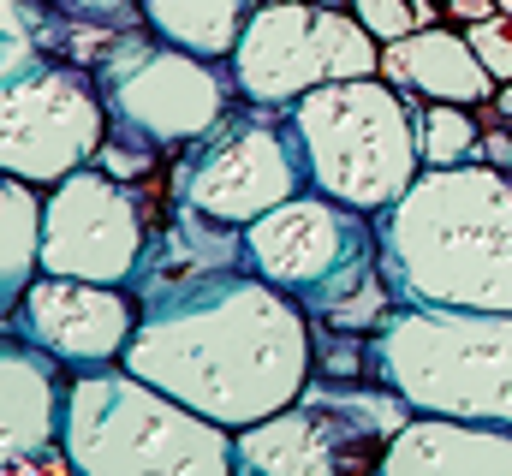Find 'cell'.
Segmentation results:
<instances>
[{"label": "cell", "instance_id": "obj_12", "mask_svg": "<svg viewBox=\"0 0 512 476\" xmlns=\"http://www.w3.org/2000/svg\"><path fill=\"white\" fill-rule=\"evenodd\" d=\"M143 244H149L143 197L108 167L84 161L42 191V268L48 274L131 286Z\"/></svg>", "mask_w": 512, "mask_h": 476}, {"label": "cell", "instance_id": "obj_5", "mask_svg": "<svg viewBox=\"0 0 512 476\" xmlns=\"http://www.w3.org/2000/svg\"><path fill=\"white\" fill-rule=\"evenodd\" d=\"M370 375L411 411L512 423V310L393 304L370 334Z\"/></svg>", "mask_w": 512, "mask_h": 476}, {"label": "cell", "instance_id": "obj_23", "mask_svg": "<svg viewBox=\"0 0 512 476\" xmlns=\"http://www.w3.org/2000/svg\"><path fill=\"white\" fill-rule=\"evenodd\" d=\"M346 6H352V18H358L376 42H393V36L417 30V6H411V0H346Z\"/></svg>", "mask_w": 512, "mask_h": 476}, {"label": "cell", "instance_id": "obj_29", "mask_svg": "<svg viewBox=\"0 0 512 476\" xmlns=\"http://www.w3.org/2000/svg\"><path fill=\"white\" fill-rule=\"evenodd\" d=\"M0 334H6V328H0Z\"/></svg>", "mask_w": 512, "mask_h": 476}, {"label": "cell", "instance_id": "obj_16", "mask_svg": "<svg viewBox=\"0 0 512 476\" xmlns=\"http://www.w3.org/2000/svg\"><path fill=\"white\" fill-rule=\"evenodd\" d=\"M376 72L393 90H405L411 102H465V108H477V102H495V90H501L489 78V66L477 60L471 36L441 30V24H417V30L382 42Z\"/></svg>", "mask_w": 512, "mask_h": 476}, {"label": "cell", "instance_id": "obj_14", "mask_svg": "<svg viewBox=\"0 0 512 476\" xmlns=\"http://www.w3.org/2000/svg\"><path fill=\"white\" fill-rule=\"evenodd\" d=\"M66 375L48 352L0 334V471H72L60 447Z\"/></svg>", "mask_w": 512, "mask_h": 476}, {"label": "cell", "instance_id": "obj_8", "mask_svg": "<svg viewBox=\"0 0 512 476\" xmlns=\"http://www.w3.org/2000/svg\"><path fill=\"white\" fill-rule=\"evenodd\" d=\"M298 191H310V173H304L292 114L262 102H245V108L233 102L203 137L185 143L173 167V197L227 227H251L256 215H268Z\"/></svg>", "mask_w": 512, "mask_h": 476}, {"label": "cell", "instance_id": "obj_25", "mask_svg": "<svg viewBox=\"0 0 512 476\" xmlns=\"http://www.w3.org/2000/svg\"><path fill=\"white\" fill-rule=\"evenodd\" d=\"M483 161H495V167H507V173H512V119H507V131H495V137H489Z\"/></svg>", "mask_w": 512, "mask_h": 476}, {"label": "cell", "instance_id": "obj_27", "mask_svg": "<svg viewBox=\"0 0 512 476\" xmlns=\"http://www.w3.org/2000/svg\"><path fill=\"white\" fill-rule=\"evenodd\" d=\"M316 6H346V0H316Z\"/></svg>", "mask_w": 512, "mask_h": 476}, {"label": "cell", "instance_id": "obj_1", "mask_svg": "<svg viewBox=\"0 0 512 476\" xmlns=\"http://www.w3.org/2000/svg\"><path fill=\"white\" fill-rule=\"evenodd\" d=\"M310 357L304 304L262 280L251 262H233L143 286L120 363L209 423L251 429L304 393Z\"/></svg>", "mask_w": 512, "mask_h": 476}, {"label": "cell", "instance_id": "obj_10", "mask_svg": "<svg viewBox=\"0 0 512 476\" xmlns=\"http://www.w3.org/2000/svg\"><path fill=\"white\" fill-rule=\"evenodd\" d=\"M382 66V42L352 18V6H316V0H268L239 30V48L227 54V72L245 102L292 108L304 90L334 78H370Z\"/></svg>", "mask_w": 512, "mask_h": 476}, {"label": "cell", "instance_id": "obj_17", "mask_svg": "<svg viewBox=\"0 0 512 476\" xmlns=\"http://www.w3.org/2000/svg\"><path fill=\"white\" fill-rule=\"evenodd\" d=\"M114 36H120V30L78 24V18L54 12L48 0H0V84L36 72V66H48V60L96 66Z\"/></svg>", "mask_w": 512, "mask_h": 476}, {"label": "cell", "instance_id": "obj_15", "mask_svg": "<svg viewBox=\"0 0 512 476\" xmlns=\"http://www.w3.org/2000/svg\"><path fill=\"white\" fill-rule=\"evenodd\" d=\"M387 476H512V423H471L411 411V423L387 441Z\"/></svg>", "mask_w": 512, "mask_h": 476}, {"label": "cell", "instance_id": "obj_21", "mask_svg": "<svg viewBox=\"0 0 512 476\" xmlns=\"http://www.w3.org/2000/svg\"><path fill=\"white\" fill-rule=\"evenodd\" d=\"M155 161H161V149H155L143 131H131V125H114V119H108V137H102V149H96V167H108L114 179L137 185V179L155 173Z\"/></svg>", "mask_w": 512, "mask_h": 476}, {"label": "cell", "instance_id": "obj_11", "mask_svg": "<svg viewBox=\"0 0 512 476\" xmlns=\"http://www.w3.org/2000/svg\"><path fill=\"white\" fill-rule=\"evenodd\" d=\"M108 137V108L90 66L48 60L0 84V173L48 191L72 167L96 161Z\"/></svg>", "mask_w": 512, "mask_h": 476}, {"label": "cell", "instance_id": "obj_4", "mask_svg": "<svg viewBox=\"0 0 512 476\" xmlns=\"http://www.w3.org/2000/svg\"><path fill=\"white\" fill-rule=\"evenodd\" d=\"M245 256L262 280H274L280 292L304 304L310 328L370 340L387 322V310L399 304L382 274L376 215L322 191H298L274 203L268 215H256L245 227Z\"/></svg>", "mask_w": 512, "mask_h": 476}, {"label": "cell", "instance_id": "obj_20", "mask_svg": "<svg viewBox=\"0 0 512 476\" xmlns=\"http://www.w3.org/2000/svg\"><path fill=\"white\" fill-rule=\"evenodd\" d=\"M417 119V149L423 167H459V161H483V131L465 102H411Z\"/></svg>", "mask_w": 512, "mask_h": 476}, {"label": "cell", "instance_id": "obj_18", "mask_svg": "<svg viewBox=\"0 0 512 476\" xmlns=\"http://www.w3.org/2000/svg\"><path fill=\"white\" fill-rule=\"evenodd\" d=\"M137 6L161 42L191 48L203 60H227L239 48L245 18L256 12V0H137Z\"/></svg>", "mask_w": 512, "mask_h": 476}, {"label": "cell", "instance_id": "obj_2", "mask_svg": "<svg viewBox=\"0 0 512 476\" xmlns=\"http://www.w3.org/2000/svg\"><path fill=\"white\" fill-rule=\"evenodd\" d=\"M376 250L399 304L512 310V173L495 161L423 167L376 215Z\"/></svg>", "mask_w": 512, "mask_h": 476}, {"label": "cell", "instance_id": "obj_24", "mask_svg": "<svg viewBox=\"0 0 512 476\" xmlns=\"http://www.w3.org/2000/svg\"><path fill=\"white\" fill-rule=\"evenodd\" d=\"M465 36H471L477 60L489 66V78H495V84H507V78H512V24H501V18H483V24H471Z\"/></svg>", "mask_w": 512, "mask_h": 476}, {"label": "cell", "instance_id": "obj_3", "mask_svg": "<svg viewBox=\"0 0 512 476\" xmlns=\"http://www.w3.org/2000/svg\"><path fill=\"white\" fill-rule=\"evenodd\" d=\"M60 447L78 476H227L233 429L209 423L185 399L131 375L126 363H90L66 375Z\"/></svg>", "mask_w": 512, "mask_h": 476}, {"label": "cell", "instance_id": "obj_26", "mask_svg": "<svg viewBox=\"0 0 512 476\" xmlns=\"http://www.w3.org/2000/svg\"><path fill=\"white\" fill-rule=\"evenodd\" d=\"M495 114H501V119H512V78L501 84V90H495Z\"/></svg>", "mask_w": 512, "mask_h": 476}, {"label": "cell", "instance_id": "obj_6", "mask_svg": "<svg viewBox=\"0 0 512 476\" xmlns=\"http://www.w3.org/2000/svg\"><path fill=\"white\" fill-rule=\"evenodd\" d=\"M286 114H292L298 149H304L310 191H322V197H340L364 215H382L423 173L411 96L393 90L382 72L316 84Z\"/></svg>", "mask_w": 512, "mask_h": 476}, {"label": "cell", "instance_id": "obj_9", "mask_svg": "<svg viewBox=\"0 0 512 476\" xmlns=\"http://www.w3.org/2000/svg\"><path fill=\"white\" fill-rule=\"evenodd\" d=\"M90 72H96L108 119L143 131L155 149H185L239 102L227 60H203L191 48H173L149 24L120 30Z\"/></svg>", "mask_w": 512, "mask_h": 476}, {"label": "cell", "instance_id": "obj_22", "mask_svg": "<svg viewBox=\"0 0 512 476\" xmlns=\"http://www.w3.org/2000/svg\"><path fill=\"white\" fill-rule=\"evenodd\" d=\"M54 12L78 18V24H96V30H137L143 24V6L137 0H48Z\"/></svg>", "mask_w": 512, "mask_h": 476}, {"label": "cell", "instance_id": "obj_28", "mask_svg": "<svg viewBox=\"0 0 512 476\" xmlns=\"http://www.w3.org/2000/svg\"><path fill=\"white\" fill-rule=\"evenodd\" d=\"M256 6H268V0H256Z\"/></svg>", "mask_w": 512, "mask_h": 476}, {"label": "cell", "instance_id": "obj_7", "mask_svg": "<svg viewBox=\"0 0 512 476\" xmlns=\"http://www.w3.org/2000/svg\"><path fill=\"white\" fill-rule=\"evenodd\" d=\"M411 423V405L387 381H322L310 375L292 405L233 429V471L256 476H340L376 471L387 441Z\"/></svg>", "mask_w": 512, "mask_h": 476}, {"label": "cell", "instance_id": "obj_19", "mask_svg": "<svg viewBox=\"0 0 512 476\" xmlns=\"http://www.w3.org/2000/svg\"><path fill=\"white\" fill-rule=\"evenodd\" d=\"M42 268V191L0 173V328Z\"/></svg>", "mask_w": 512, "mask_h": 476}, {"label": "cell", "instance_id": "obj_13", "mask_svg": "<svg viewBox=\"0 0 512 476\" xmlns=\"http://www.w3.org/2000/svg\"><path fill=\"white\" fill-rule=\"evenodd\" d=\"M24 346L48 352L60 369H90V363H120L126 340L137 328V292L108 280H78V274H48L24 286L6 322Z\"/></svg>", "mask_w": 512, "mask_h": 476}]
</instances>
